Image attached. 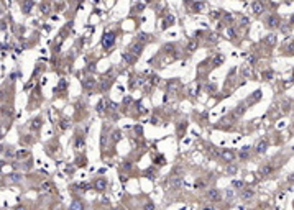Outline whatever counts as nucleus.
Segmentation results:
<instances>
[{"label":"nucleus","instance_id":"20e7f679","mask_svg":"<svg viewBox=\"0 0 294 210\" xmlns=\"http://www.w3.org/2000/svg\"><path fill=\"white\" fill-rule=\"evenodd\" d=\"M266 23H268V26H271V28H276V26L279 25V20H278V17H270Z\"/></svg>","mask_w":294,"mask_h":210},{"label":"nucleus","instance_id":"393cba45","mask_svg":"<svg viewBox=\"0 0 294 210\" xmlns=\"http://www.w3.org/2000/svg\"><path fill=\"white\" fill-rule=\"evenodd\" d=\"M104 105H105L104 102H100V103H99V107H97V108H99V112H102V110H104Z\"/></svg>","mask_w":294,"mask_h":210},{"label":"nucleus","instance_id":"6e6552de","mask_svg":"<svg viewBox=\"0 0 294 210\" xmlns=\"http://www.w3.org/2000/svg\"><path fill=\"white\" fill-rule=\"evenodd\" d=\"M95 187L99 189V191H104V189L107 187V182H105L104 179H100V181H97V182H95Z\"/></svg>","mask_w":294,"mask_h":210},{"label":"nucleus","instance_id":"dca6fc26","mask_svg":"<svg viewBox=\"0 0 294 210\" xmlns=\"http://www.w3.org/2000/svg\"><path fill=\"white\" fill-rule=\"evenodd\" d=\"M120 136H122V135H120V131H118V130H117V131H115V133H113V135H112V138H113V140H115V141H118V140H120Z\"/></svg>","mask_w":294,"mask_h":210},{"label":"nucleus","instance_id":"ddd939ff","mask_svg":"<svg viewBox=\"0 0 294 210\" xmlns=\"http://www.w3.org/2000/svg\"><path fill=\"white\" fill-rule=\"evenodd\" d=\"M123 59H125L127 62H133V56L128 54V52H123Z\"/></svg>","mask_w":294,"mask_h":210},{"label":"nucleus","instance_id":"2eb2a0df","mask_svg":"<svg viewBox=\"0 0 294 210\" xmlns=\"http://www.w3.org/2000/svg\"><path fill=\"white\" fill-rule=\"evenodd\" d=\"M40 125H41V120H40V118H36V120H35V122L31 123V128H38Z\"/></svg>","mask_w":294,"mask_h":210},{"label":"nucleus","instance_id":"f3484780","mask_svg":"<svg viewBox=\"0 0 294 210\" xmlns=\"http://www.w3.org/2000/svg\"><path fill=\"white\" fill-rule=\"evenodd\" d=\"M71 207H76V208H82V204H81V202H73V204H71Z\"/></svg>","mask_w":294,"mask_h":210},{"label":"nucleus","instance_id":"5701e85b","mask_svg":"<svg viewBox=\"0 0 294 210\" xmlns=\"http://www.w3.org/2000/svg\"><path fill=\"white\" fill-rule=\"evenodd\" d=\"M146 38H148L146 35H138V40H140V41H145Z\"/></svg>","mask_w":294,"mask_h":210},{"label":"nucleus","instance_id":"f257e3e1","mask_svg":"<svg viewBox=\"0 0 294 210\" xmlns=\"http://www.w3.org/2000/svg\"><path fill=\"white\" fill-rule=\"evenodd\" d=\"M104 48L105 49H109V48H112L113 44H115V33H105L104 35Z\"/></svg>","mask_w":294,"mask_h":210},{"label":"nucleus","instance_id":"39448f33","mask_svg":"<svg viewBox=\"0 0 294 210\" xmlns=\"http://www.w3.org/2000/svg\"><path fill=\"white\" fill-rule=\"evenodd\" d=\"M207 199H209V200H212V202H215V200H219V192L217 191H209L207 192Z\"/></svg>","mask_w":294,"mask_h":210},{"label":"nucleus","instance_id":"9d476101","mask_svg":"<svg viewBox=\"0 0 294 210\" xmlns=\"http://www.w3.org/2000/svg\"><path fill=\"white\" fill-rule=\"evenodd\" d=\"M31 7H33V2H31V0H27V2H25V5H23V12L28 13V10L31 8Z\"/></svg>","mask_w":294,"mask_h":210},{"label":"nucleus","instance_id":"cd10ccee","mask_svg":"<svg viewBox=\"0 0 294 210\" xmlns=\"http://www.w3.org/2000/svg\"><path fill=\"white\" fill-rule=\"evenodd\" d=\"M86 86H87V87H90V86H94V81H87V82H86Z\"/></svg>","mask_w":294,"mask_h":210},{"label":"nucleus","instance_id":"4be33fe9","mask_svg":"<svg viewBox=\"0 0 294 210\" xmlns=\"http://www.w3.org/2000/svg\"><path fill=\"white\" fill-rule=\"evenodd\" d=\"M227 35H228L230 38H233V36H235V31H233V30L230 28V30H227Z\"/></svg>","mask_w":294,"mask_h":210},{"label":"nucleus","instance_id":"a878e982","mask_svg":"<svg viewBox=\"0 0 294 210\" xmlns=\"http://www.w3.org/2000/svg\"><path fill=\"white\" fill-rule=\"evenodd\" d=\"M212 17H214V18H219L220 13H219V12H212Z\"/></svg>","mask_w":294,"mask_h":210},{"label":"nucleus","instance_id":"423d86ee","mask_svg":"<svg viewBox=\"0 0 294 210\" xmlns=\"http://www.w3.org/2000/svg\"><path fill=\"white\" fill-rule=\"evenodd\" d=\"M268 148V141H265V140H263V141H260V143H258V148H256V151H258V153H263V151H265Z\"/></svg>","mask_w":294,"mask_h":210},{"label":"nucleus","instance_id":"f03ea898","mask_svg":"<svg viewBox=\"0 0 294 210\" xmlns=\"http://www.w3.org/2000/svg\"><path fill=\"white\" fill-rule=\"evenodd\" d=\"M251 8H253V12H255L256 15H260V13L263 12V3H261V2H258V0H255L253 5H251Z\"/></svg>","mask_w":294,"mask_h":210},{"label":"nucleus","instance_id":"aec40b11","mask_svg":"<svg viewBox=\"0 0 294 210\" xmlns=\"http://www.w3.org/2000/svg\"><path fill=\"white\" fill-rule=\"evenodd\" d=\"M156 164H164V158H163V156H158V159H156Z\"/></svg>","mask_w":294,"mask_h":210},{"label":"nucleus","instance_id":"bb28decb","mask_svg":"<svg viewBox=\"0 0 294 210\" xmlns=\"http://www.w3.org/2000/svg\"><path fill=\"white\" fill-rule=\"evenodd\" d=\"M41 10H43V12H48L49 7H48V5H43V7H41Z\"/></svg>","mask_w":294,"mask_h":210},{"label":"nucleus","instance_id":"412c9836","mask_svg":"<svg viewBox=\"0 0 294 210\" xmlns=\"http://www.w3.org/2000/svg\"><path fill=\"white\" fill-rule=\"evenodd\" d=\"M233 186H235L237 189H240V187H243V182H240V181H235V182H233Z\"/></svg>","mask_w":294,"mask_h":210},{"label":"nucleus","instance_id":"1a4fd4ad","mask_svg":"<svg viewBox=\"0 0 294 210\" xmlns=\"http://www.w3.org/2000/svg\"><path fill=\"white\" fill-rule=\"evenodd\" d=\"M163 52L171 54V52H174V46H173V44H164V46H163Z\"/></svg>","mask_w":294,"mask_h":210},{"label":"nucleus","instance_id":"b1692460","mask_svg":"<svg viewBox=\"0 0 294 210\" xmlns=\"http://www.w3.org/2000/svg\"><path fill=\"white\" fill-rule=\"evenodd\" d=\"M205 186V184L202 182V181H197V182H195V187H204Z\"/></svg>","mask_w":294,"mask_h":210},{"label":"nucleus","instance_id":"c85d7f7f","mask_svg":"<svg viewBox=\"0 0 294 210\" xmlns=\"http://www.w3.org/2000/svg\"><path fill=\"white\" fill-rule=\"evenodd\" d=\"M217 40V35H210V41H215Z\"/></svg>","mask_w":294,"mask_h":210},{"label":"nucleus","instance_id":"4468645a","mask_svg":"<svg viewBox=\"0 0 294 210\" xmlns=\"http://www.w3.org/2000/svg\"><path fill=\"white\" fill-rule=\"evenodd\" d=\"M222 61H224V57H222V56H217V57H214V64H215V66L222 64Z\"/></svg>","mask_w":294,"mask_h":210},{"label":"nucleus","instance_id":"7ed1b4c3","mask_svg":"<svg viewBox=\"0 0 294 210\" xmlns=\"http://www.w3.org/2000/svg\"><path fill=\"white\" fill-rule=\"evenodd\" d=\"M141 49H143V44H141V43H138V44H133V46H132V54H133V56H138V54H141Z\"/></svg>","mask_w":294,"mask_h":210},{"label":"nucleus","instance_id":"a211bd4d","mask_svg":"<svg viewBox=\"0 0 294 210\" xmlns=\"http://www.w3.org/2000/svg\"><path fill=\"white\" fill-rule=\"evenodd\" d=\"M76 146H77V148H82V146H84V141H82V140L79 138V140L76 141Z\"/></svg>","mask_w":294,"mask_h":210},{"label":"nucleus","instance_id":"f8f14e48","mask_svg":"<svg viewBox=\"0 0 294 210\" xmlns=\"http://www.w3.org/2000/svg\"><path fill=\"white\" fill-rule=\"evenodd\" d=\"M195 46H197V40H192V41H191V44L187 46V49H189V51H194Z\"/></svg>","mask_w":294,"mask_h":210},{"label":"nucleus","instance_id":"0eeeda50","mask_svg":"<svg viewBox=\"0 0 294 210\" xmlns=\"http://www.w3.org/2000/svg\"><path fill=\"white\" fill-rule=\"evenodd\" d=\"M222 158H224L225 161H233V153H232V151H224V153H222Z\"/></svg>","mask_w":294,"mask_h":210},{"label":"nucleus","instance_id":"6ab92c4d","mask_svg":"<svg viewBox=\"0 0 294 210\" xmlns=\"http://www.w3.org/2000/svg\"><path fill=\"white\" fill-rule=\"evenodd\" d=\"M227 172H228V174H232V176H233L235 172H237V169H235L233 166H232V167H228V169H227Z\"/></svg>","mask_w":294,"mask_h":210},{"label":"nucleus","instance_id":"9b49d317","mask_svg":"<svg viewBox=\"0 0 294 210\" xmlns=\"http://www.w3.org/2000/svg\"><path fill=\"white\" fill-rule=\"evenodd\" d=\"M241 197L243 199H251L253 197V191H243L241 192Z\"/></svg>","mask_w":294,"mask_h":210}]
</instances>
